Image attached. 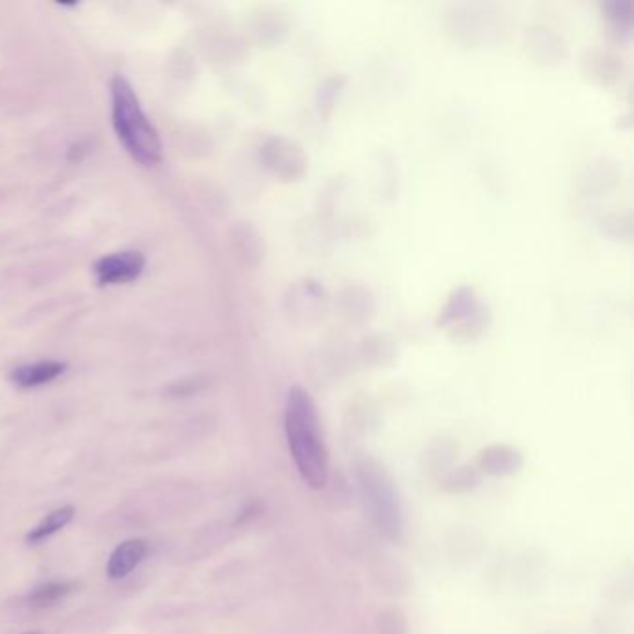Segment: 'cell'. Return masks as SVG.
<instances>
[{
    "instance_id": "1",
    "label": "cell",
    "mask_w": 634,
    "mask_h": 634,
    "mask_svg": "<svg viewBox=\"0 0 634 634\" xmlns=\"http://www.w3.org/2000/svg\"><path fill=\"white\" fill-rule=\"evenodd\" d=\"M285 436L302 482L307 488H324L330 478V454L322 434L317 404L300 385H294L287 393Z\"/></svg>"
},
{
    "instance_id": "2",
    "label": "cell",
    "mask_w": 634,
    "mask_h": 634,
    "mask_svg": "<svg viewBox=\"0 0 634 634\" xmlns=\"http://www.w3.org/2000/svg\"><path fill=\"white\" fill-rule=\"evenodd\" d=\"M112 125L119 142L138 164L155 168L162 162V142L153 123L147 119L131 82L116 75L112 80Z\"/></svg>"
},
{
    "instance_id": "3",
    "label": "cell",
    "mask_w": 634,
    "mask_h": 634,
    "mask_svg": "<svg viewBox=\"0 0 634 634\" xmlns=\"http://www.w3.org/2000/svg\"><path fill=\"white\" fill-rule=\"evenodd\" d=\"M356 475L361 499L374 527L380 530L385 538L398 542L404 530V521L395 480L385 471L382 463L370 458L357 463Z\"/></svg>"
},
{
    "instance_id": "4",
    "label": "cell",
    "mask_w": 634,
    "mask_h": 634,
    "mask_svg": "<svg viewBox=\"0 0 634 634\" xmlns=\"http://www.w3.org/2000/svg\"><path fill=\"white\" fill-rule=\"evenodd\" d=\"M437 324L447 328L454 339L471 341L488 328V309L478 302L473 289L460 287L439 313Z\"/></svg>"
},
{
    "instance_id": "5",
    "label": "cell",
    "mask_w": 634,
    "mask_h": 634,
    "mask_svg": "<svg viewBox=\"0 0 634 634\" xmlns=\"http://www.w3.org/2000/svg\"><path fill=\"white\" fill-rule=\"evenodd\" d=\"M283 305L292 322L311 324L324 317L328 307V294L315 279H300L294 281L289 291L285 292Z\"/></svg>"
},
{
    "instance_id": "6",
    "label": "cell",
    "mask_w": 634,
    "mask_h": 634,
    "mask_svg": "<svg viewBox=\"0 0 634 634\" xmlns=\"http://www.w3.org/2000/svg\"><path fill=\"white\" fill-rule=\"evenodd\" d=\"M263 162L285 183L300 181L309 166L304 147L289 138H270L263 147Z\"/></svg>"
},
{
    "instance_id": "7",
    "label": "cell",
    "mask_w": 634,
    "mask_h": 634,
    "mask_svg": "<svg viewBox=\"0 0 634 634\" xmlns=\"http://www.w3.org/2000/svg\"><path fill=\"white\" fill-rule=\"evenodd\" d=\"M146 268V257L140 251H119L106 255L95 265V278L99 285L131 283L140 278Z\"/></svg>"
},
{
    "instance_id": "8",
    "label": "cell",
    "mask_w": 634,
    "mask_h": 634,
    "mask_svg": "<svg viewBox=\"0 0 634 634\" xmlns=\"http://www.w3.org/2000/svg\"><path fill=\"white\" fill-rule=\"evenodd\" d=\"M525 45L530 56L543 66H556L568 54L564 38L556 32L555 28L545 27V25L530 27L525 34Z\"/></svg>"
},
{
    "instance_id": "9",
    "label": "cell",
    "mask_w": 634,
    "mask_h": 634,
    "mask_svg": "<svg viewBox=\"0 0 634 634\" xmlns=\"http://www.w3.org/2000/svg\"><path fill=\"white\" fill-rule=\"evenodd\" d=\"M523 467V458L514 447L495 443L482 450L475 460L478 475L510 476Z\"/></svg>"
},
{
    "instance_id": "10",
    "label": "cell",
    "mask_w": 634,
    "mask_h": 634,
    "mask_svg": "<svg viewBox=\"0 0 634 634\" xmlns=\"http://www.w3.org/2000/svg\"><path fill=\"white\" fill-rule=\"evenodd\" d=\"M146 555V540L134 538V540L119 543L118 547L114 549V553L108 558V564H106L108 579H112V581L125 579L136 566H140V562L146 558Z\"/></svg>"
},
{
    "instance_id": "11",
    "label": "cell",
    "mask_w": 634,
    "mask_h": 634,
    "mask_svg": "<svg viewBox=\"0 0 634 634\" xmlns=\"http://www.w3.org/2000/svg\"><path fill=\"white\" fill-rule=\"evenodd\" d=\"M67 370V363L64 361H38V363H28L12 370L10 380L21 389H34L40 385L51 384L56 378H60Z\"/></svg>"
},
{
    "instance_id": "12",
    "label": "cell",
    "mask_w": 634,
    "mask_h": 634,
    "mask_svg": "<svg viewBox=\"0 0 634 634\" xmlns=\"http://www.w3.org/2000/svg\"><path fill=\"white\" fill-rule=\"evenodd\" d=\"M582 71L590 80H594L595 84L608 86L614 84L621 79L623 73V64H621L620 56L608 53V51H588L584 60H582Z\"/></svg>"
},
{
    "instance_id": "13",
    "label": "cell",
    "mask_w": 634,
    "mask_h": 634,
    "mask_svg": "<svg viewBox=\"0 0 634 634\" xmlns=\"http://www.w3.org/2000/svg\"><path fill=\"white\" fill-rule=\"evenodd\" d=\"M339 307L348 320L367 322L374 315V298L367 287L350 283L339 294Z\"/></svg>"
},
{
    "instance_id": "14",
    "label": "cell",
    "mask_w": 634,
    "mask_h": 634,
    "mask_svg": "<svg viewBox=\"0 0 634 634\" xmlns=\"http://www.w3.org/2000/svg\"><path fill=\"white\" fill-rule=\"evenodd\" d=\"M75 519V508L73 506H62L58 510H53L51 514L41 519L40 523L30 530L27 534V542L30 545H38V543L49 540L56 532L66 529L67 525Z\"/></svg>"
},
{
    "instance_id": "15",
    "label": "cell",
    "mask_w": 634,
    "mask_h": 634,
    "mask_svg": "<svg viewBox=\"0 0 634 634\" xmlns=\"http://www.w3.org/2000/svg\"><path fill=\"white\" fill-rule=\"evenodd\" d=\"M603 12L610 27L620 34H631L634 21V6L631 0H607L603 2Z\"/></svg>"
},
{
    "instance_id": "16",
    "label": "cell",
    "mask_w": 634,
    "mask_h": 634,
    "mask_svg": "<svg viewBox=\"0 0 634 634\" xmlns=\"http://www.w3.org/2000/svg\"><path fill=\"white\" fill-rule=\"evenodd\" d=\"M361 357L372 365H385L395 357V346L385 335H372L361 344Z\"/></svg>"
},
{
    "instance_id": "17",
    "label": "cell",
    "mask_w": 634,
    "mask_h": 634,
    "mask_svg": "<svg viewBox=\"0 0 634 634\" xmlns=\"http://www.w3.org/2000/svg\"><path fill=\"white\" fill-rule=\"evenodd\" d=\"M73 588H75V584H71V582H49V584H43L40 588H36L32 594L28 595V601L32 607H51V605H56L60 599H64L66 595L71 594Z\"/></svg>"
},
{
    "instance_id": "18",
    "label": "cell",
    "mask_w": 634,
    "mask_h": 634,
    "mask_svg": "<svg viewBox=\"0 0 634 634\" xmlns=\"http://www.w3.org/2000/svg\"><path fill=\"white\" fill-rule=\"evenodd\" d=\"M480 475L476 473L475 467H462V469H454L447 480H445V488L449 491H465L471 489L478 484Z\"/></svg>"
},
{
    "instance_id": "19",
    "label": "cell",
    "mask_w": 634,
    "mask_h": 634,
    "mask_svg": "<svg viewBox=\"0 0 634 634\" xmlns=\"http://www.w3.org/2000/svg\"><path fill=\"white\" fill-rule=\"evenodd\" d=\"M343 77H330L326 80L320 90H318L317 103L320 110H328L335 103L337 95L341 92V86H343Z\"/></svg>"
},
{
    "instance_id": "20",
    "label": "cell",
    "mask_w": 634,
    "mask_h": 634,
    "mask_svg": "<svg viewBox=\"0 0 634 634\" xmlns=\"http://www.w3.org/2000/svg\"><path fill=\"white\" fill-rule=\"evenodd\" d=\"M28 634H38V633H28Z\"/></svg>"
}]
</instances>
